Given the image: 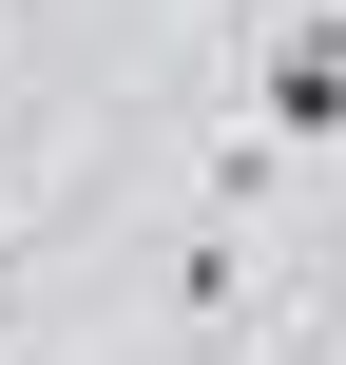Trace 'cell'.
Segmentation results:
<instances>
[{
	"mask_svg": "<svg viewBox=\"0 0 346 365\" xmlns=\"http://www.w3.org/2000/svg\"><path fill=\"white\" fill-rule=\"evenodd\" d=\"M173 327H193V346H231V327H250V250H231V212H193V231H173Z\"/></svg>",
	"mask_w": 346,
	"mask_h": 365,
	"instance_id": "cell-2",
	"label": "cell"
},
{
	"mask_svg": "<svg viewBox=\"0 0 346 365\" xmlns=\"http://www.w3.org/2000/svg\"><path fill=\"white\" fill-rule=\"evenodd\" d=\"M193 192H212V212H231V231H250V212H270V192H289V154H270V135H250V115H231V135H212V173H193Z\"/></svg>",
	"mask_w": 346,
	"mask_h": 365,
	"instance_id": "cell-3",
	"label": "cell"
},
{
	"mask_svg": "<svg viewBox=\"0 0 346 365\" xmlns=\"http://www.w3.org/2000/svg\"><path fill=\"white\" fill-rule=\"evenodd\" d=\"M250 135H270V154H327L346 135V19H289V38L250 58Z\"/></svg>",
	"mask_w": 346,
	"mask_h": 365,
	"instance_id": "cell-1",
	"label": "cell"
},
{
	"mask_svg": "<svg viewBox=\"0 0 346 365\" xmlns=\"http://www.w3.org/2000/svg\"><path fill=\"white\" fill-rule=\"evenodd\" d=\"M0 38H19V0H0Z\"/></svg>",
	"mask_w": 346,
	"mask_h": 365,
	"instance_id": "cell-4",
	"label": "cell"
}]
</instances>
